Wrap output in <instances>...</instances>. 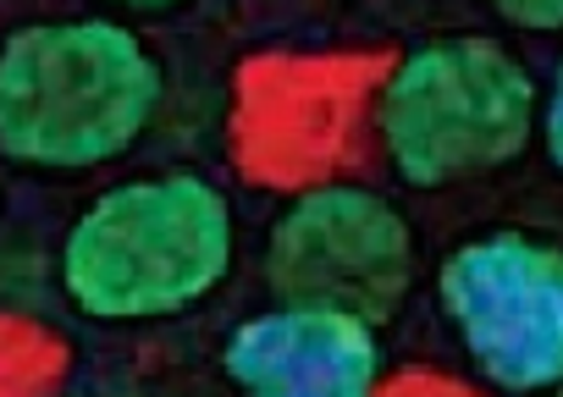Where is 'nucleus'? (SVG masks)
I'll return each mask as SVG.
<instances>
[{"label": "nucleus", "mask_w": 563, "mask_h": 397, "mask_svg": "<svg viewBox=\"0 0 563 397\" xmlns=\"http://www.w3.org/2000/svg\"><path fill=\"white\" fill-rule=\"evenodd\" d=\"M232 265L238 205L194 166L106 183L56 238V293L89 326L183 320L227 287Z\"/></svg>", "instance_id": "f257e3e1"}, {"label": "nucleus", "mask_w": 563, "mask_h": 397, "mask_svg": "<svg viewBox=\"0 0 563 397\" xmlns=\"http://www.w3.org/2000/svg\"><path fill=\"white\" fill-rule=\"evenodd\" d=\"M161 111L166 62L128 18H29L0 34V161L18 172H106Z\"/></svg>", "instance_id": "f03ea898"}, {"label": "nucleus", "mask_w": 563, "mask_h": 397, "mask_svg": "<svg viewBox=\"0 0 563 397\" xmlns=\"http://www.w3.org/2000/svg\"><path fill=\"white\" fill-rule=\"evenodd\" d=\"M536 117L541 84L497 34L420 40L371 95L382 166L415 194L464 188L519 166L536 144Z\"/></svg>", "instance_id": "7ed1b4c3"}, {"label": "nucleus", "mask_w": 563, "mask_h": 397, "mask_svg": "<svg viewBox=\"0 0 563 397\" xmlns=\"http://www.w3.org/2000/svg\"><path fill=\"white\" fill-rule=\"evenodd\" d=\"M260 282L271 304L343 309L387 331L420 287V232L409 210L371 183H316L271 216Z\"/></svg>", "instance_id": "20e7f679"}, {"label": "nucleus", "mask_w": 563, "mask_h": 397, "mask_svg": "<svg viewBox=\"0 0 563 397\" xmlns=\"http://www.w3.org/2000/svg\"><path fill=\"white\" fill-rule=\"evenodd\" d=\"M437 309L470 370L503 397L563 386V243L530 227H486L437 260Z\"/></svg>", "instance_id": "39448f33"}, {"label": "nucleus", "mask_w": 563, "mask_h": 397, "mask_svg": "<svg viewBox=\"0 0 563 397\" xmlns=\"http://www.w3.org/2000/svg\"><path fill=\"white\" fill-rule=\"evenodd\" d=\"M221 375L238 397H382V331L343 309L265 304L227 326Z\"/></svg>", "instance_id": "423d86ee"}, {"label": "nucleus", "mask_w": 563, "mask_h": 397, "mask_svg": "<svg viewBox=\"0 0 563 397\" xmlns=\"http://www.w3.org/2000/svg\"><path fill=\"white\" fill-rule=\"evenodd\" d=\"M514 34H563V0H481Z\"/></svg>", "instance_id": "0eeeda50"}, {"label": "nucleus", "mask_w": 563, "mask_h": 397, "mask_svg": "<svg viewBox=\"0 0 563 397\" xmlns=\"http://www.w3.org/2000/svg\"><path fill=\"white\" fill-rule=\"evenodd\" d=\"M536 144H541V155H547V166L563 177V56H558V67H552V78H547V89H541V117H536Z\"/></svg>", "instance_id": "6e6552de"}, {"label": "nucleus", "mask_w": 563, "mask_h": 397, "mask_svg": "<svg viewBox=\"0 0 563 397\" xmlns=\"http://www.w3.org/2000/svg\"><path fill=\"white\" fill-rule=\"evenodd\" d=\"M106 12H128V18H166V12H183L194 0H95Z\"/></svg>", "instance_id": "1a4fd4ad"}, {"label": "nucleus", "mask_w": 563, "mask_h": 397, "mask_svg": "<svg viewBox=\"0 0 563 397\" xmlns=\"http://www.w3.org/2000/svg\"><path fill=\"white\" fill-rule=\"evenodd\" d=\"M547 397H563V386H558V392H547Z\"/></svg>", "instance_id": "9d476101"}]
</instances>
